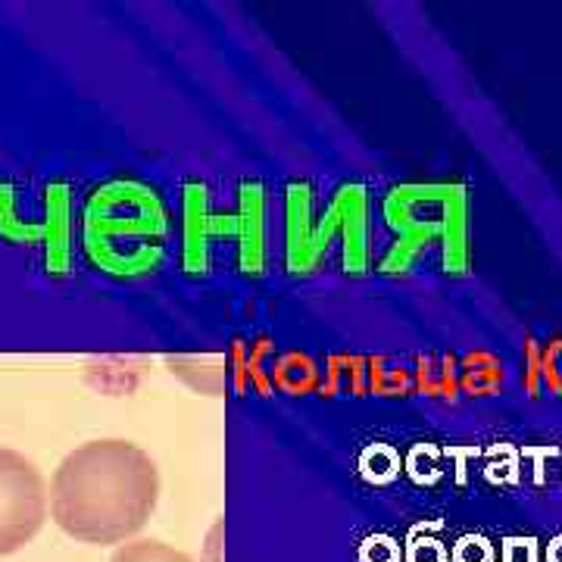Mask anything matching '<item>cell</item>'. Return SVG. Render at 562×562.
<instances>
[{"label": "cell", "instance_id": "cell-12", "mask_svg": "<svg viewBox=\"0 0 562 562\" xmlns=\"http://www.w3.org/2000/svg\"><path fill=\"white\" fill-rule=\"evenodd\" d=\"M550 562H562V538L553 541V547H550Z\"/></svg>", "mask_w": 562, "mask_h": 562}, {"label": "cell", "instance_id": "cell-10", "mask_svg": "<svg viewBox=\"0 0 562 562\" xmlns=\"http://www.w3.org/2000/svg\"><path fill=\"white\" fill-rule=\"evenodd\" d=\"M456 562H491V547L481 538H466L456 547Z\"/></svg>", "mask_w": 562, "mask_h": 562}, {"label": "cell", "instance_id": "cell-1", "mask_svg": "<svg viewBox=\"0 0 562 562\" xmlns=\"http://www.w3.org/2000/svg\"><path fill=\"white\" fill-rule=\"evenodd\" d=\"M160 497L157 463L132 441H88L66 453L50 484V516L82 544H122Z\"/></svg>", "mask_w": 562, "mask_h": 562}, {"label": "cell", "instance_id": "cell-8", "mask_svg": "<svg viewBox=\"0 0 562 562\" xmlns=\"http://www.w3.org/2000/svg\"><path fill=\"white\" fill-rule=\"evenodd\" d=\"M366 372H369V385L375 394L381 397H397L410 388V375L400 366H388V360H366Z\"/></svg>", "mask_w": 562, "mask_h": 562}, {"label": "cell", "instance_id": "cell-3", "mask_svg": "<svg viewBox=\"0 0 562 562\" xmlns=\"http://www.w3.org/2000/svg\"><path fill=\"white\" fill-rule=\"evenodd\" d=\"M47 519V488L38 466L0 447V556L22 550Z\"/></svg>", "mask_w": 562, "mask_h": 562}, {"label": "cell", "instance_id": "cell-11", "mask_svg": "<svg viewBox=\"0 0 562 562\" xmlns=\"http://www.w3.org/2000/svg\"><path fill=\"white\" fill-rule=\"evenodd\" d=\"M444 559H447V553L438 541L425 538V541L413 544V562H444Z\"/></svg>", "mask_w": 562, "mask_h": 562}, {"label": "cell", "instance_id": "cell-2", "mask_svg": "<svg viewBox=\"0 0 562 562\" xmlns=\"http://www.w3.org/2000/svg\"><path fill=\"white\" fill-rule=\"evenodd\" d=\"M91 266L116 278H141L160 266L169 241L163 197L144 182L116 178L91 191L82 213Z\"/></svg>", "mask_w": 562, "mask_h": 562}, {"label": "cell", "instance_id": "cell-4", "mask_svg": "<svg viewBox=\"0 0 562 562\" xmlns=\"http://www.w3.org/2000/svg\"><path fill=\"white\" fill-rule=\"evenodd\" d=\"M272 385L291 397L310 394L319 388V366L306 353H297V350L281 353L272 363Z\"/></svg>", "mask_w": 562, "mask_h": 562}, {"label": "cell", "instance_id": "cell-5", "mask_svg": "<svg viewBox=\"0 0 562 562\" xmlns=\"http://www.w3.org/2000/svg\"><path fill=\"white\" fill-rule=\"evenodd\" d=\"M325 381H322V394L335 397V394H366V360L363 356H335L325 369Z\"/></svg>", "mask_w": 562, "mask_h": 562}, {"label": "cell", "instance_id": "cell-7", "mask_svg": "<svg viewBox=\"0 0 562 562\" xmlns=\"http://www.w3.org/2000/svg\"><path fill=\"white\" fill-rule=\"evenodd\" d=\"M110 562H194V559L163 541H135L119 547Z\"/></svg>", "mask_w": 562, "mask_h": 562}, {"label": "cell", "instance_id": "cell-6", "mask_svg": "<svg viewBox=\"0 0 562 562\" xmlns=\"http://www.w3.org/2000/svg\"><path fill=\"white\" fill-rule=\"evenodd\" d=\"M503 381V372H500V363L488 353H469L466 363H463V388L469 394H478V397H488L500 388Z\"/></svg>", "mask_w": 562, "mask_h": 562}, {"label": "cell", "instance_id": "cell-9", "mask_svg": "<svg viewBox=\"0 0 562 562\" xmlns=\"http://www.w3.org/2000/svg\"><path fill=\"white\" fill-rule=\"evenodd\" d=\"M419 385L431 397H450L453 394V363L441 360V366H434V360H419Z\"/></svg>", "mask_w": 562, "mask_h": 562}]
</instances>
